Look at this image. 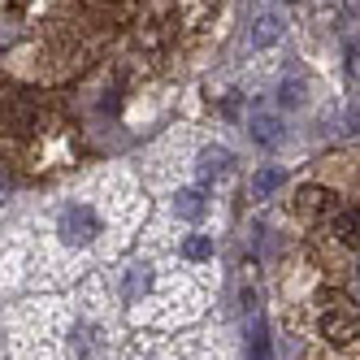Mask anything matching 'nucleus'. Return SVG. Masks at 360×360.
I'll return each mask as SVG.
<instances>
[{
    "instance_id": "9d476101",
    "label": "nucleus",
    "mask_w": 360,
    "mask_h": 360,
    "mask_svg": "<svg viewBox=\"0 0 360 360\" xmlns=\"http://www.w3.org/2000/svg\"><path fill=\"white\" fill-rule=\"evenodd\" d=\"M334 235H339L343 243H360V213L356 209L339 213V217H334Z\"/></svg>"
},
{
    "instance_id": "0eeeda50",
    "label": "nucleus",
    "mask_w": 360,
    "mask_h": 360,
    "mask_svg": "<svg viewBox=\"0 0 360 360\" xmlns=\"http://www.w3.org/2000/svg\"><path fill=\"white\" fill-rule=\"evenodd\" d=\"M282 183H287V169H274V165H269V169H261V174L252 178L248 195H252V200H265V195H274V191H278Z\"/></svg>"
},
{
    "instance_id": "39448f33",
    "label": "nucleus",
    "mask_w": 360,
    "mask_h": 360,
    "mask_svg": "<svg viewBox=\"0 0 360 360\" xmlns=\"http://www.w3.org/2000/svg\"><path fill=\"white\" fill-rule=\"evenodd\" d=\"M148 287H152V269H148V265L126 269V278H122V300H126V304H135V300L148 295Z\"/></svg>"
},
{
    "instance_id": "4468645a",
    "label": "nucleus",
    "mask_w": 360,
    "mask_h": 360,
    "mask_svg": "<svg viewBox=\"0 0 360 360\" xmlns=\"http://www.w3.org/2000/svg\"><path fill=\"white\" fill-rule=\"evenodd\" d=\"M278 100H282V105H287V109H300V105H304V83H300V79H291V83H282Z\"/></svg>"
},
{
    "instance_id": "ddd939ff",
    "label": "nucleus",
    "mask_w": 360,
    "mask_h": 360,
    "mask_svg": "<svg viewBox=\"0 0 360 360\" xmlns=\"http://www.w3.org/2000/svg\"><path fill=\"white\" fill-rule=\"evenodd\" d=\"M9 122H13V131H18V135H31V131H35V109L27 105V100H18Z\"/></svg>"
},
{
    "instance_id": "6e6552de",
    "label": "nucleus",
    "mask_w": 360,
    "mask_h": 360,
    "mask_svg": "<svg viewBox=\"0 0 360 360\" xmlns=\"http://www.w3.org/2000/svg\"><path fill=\"white\" fill-rule=\"evenodd\" d=\"M174 213L187 217V221H200L204 213H209V204H204V191H178L174 195Z\"/></svg>"
},
{
    "instance_id": "9b49d317",
    "label": "nucleus",
    "mask_w": 360,
    "mask_h": 360,
    "mask_svg": "<svg viewBox=\"0 0 360 360\" xmlns=\"http://www.w3.org/2000/svg\"><path fill=\"white\" fill-rule=\"evenodd\" d=\"M248 343H252V360H269V334H265V321H261V317L252 321Z\"/></svg>"
},
{
    "instance_id": "7ed1b4c3",
    "label": "nucleus",
    "mask_w": 360,
    "mask_h": 360,
    "mask_svg": "<svg viewBox=\"0 0 360 360\" xmlns=\"http://www.w3.org/2000/svg\"><path fill=\"white\" fill-rule=\"evenodd\" d=\"M230 165H235V157H230V148H217V143H209V148H200V157H195V169H200V178H221Z\"/></svg>"
},
{
    "instance_id": "2eb2a0df",
    "label": "nucleus",
    "mask_w": 360,
    "mask_h": 360,
    "mask_svg": "<svg viewBox=\"0 0 360 360\" xmlns=\"http://www.w3.org/2000/svg\"><path fill=\"white\" fill-rule=\"evenodd\" d=\"M347 131H352V135H360V100L347 109Z\"/></svg>"
},
{
    "instance_id": "423d86ee",
    "label": "nucleus",
    "mask_w": 360,
    "mask_h": 360,
    "mask_svg": "<svg viewBox=\"0 0 360 360\" xmlns=\"http://www.w3.org/2000/svg\"><path fill=\"white\" fill-rule=\"evenodd\" d=\"M295 204H300L304 213H326V209H334V204H339V195L326 191V187H300Z\"/></svg>"
},
{
    "instance_id": "f8f14e48",
    "label": "nucleus",
    "mask_w": 360,
    "mask_h": 360,
    "mask_svg": "<svg viewBox=\"0 0 360 360\" xmlns=\"http://www.w3.org/2000/svg\"><path fill=\"white\" fill-rule=\"evenodd\" d=\"M183 256H187V261H209V256H213V239L209 235H191L183 243Z\"/></svg>"
},
{
    "instance_id": "f03ea898",
    "label": "nucleus",
    "mask_w": 360,
    "mask_h": 360,
    "mask_svg": "<svg viewBox=\"0 0 360 360\" xmlns=\"http://www.w3.org/2000/svg\"><path fill=\"white\" fill-rule=\"evenodd\" d=\"M321 334H326L330 343H356L360 317H356V313H343V308H334V313L321 317Z\"/></svg>"
},
{
    "instance_id": "1a4fd4ad",
    "label": "nucleus",
    "mask_w": 360,
    "mask_h": 360,
    "mask_svg": "<svg viewBox=\"0 0 360 360\" xmlns=\"http://www.w3.org/2000/svg\"><path fill=\"white\" fill-rule=\"evenodd\" d=\"M252 135H256V143L274 148V143L282 139V122H278L274 113H252Z\"/></svg>"
},
{
    "instance_id": "20e7f679",
    "label": "nucleus",
    "mask_w": 360,
    "mask_h": 360,
    "mask_svg": "<svg viewBox=\"0 0 360 360\" xmlns=\"http://www.w3.org/2000/svg\"><path fill=\"white\" fill-rule=\"evenodd\" d=\"M278 39H282V18L278 13H261V18L252 22V31H248V44L252 48H269Z\"/></svg>"
},
{
    "instance_id": "f257e3e1",
    "label": "nucleus",
    "mask_w": 360,
    "mask_h": 360,
    "mask_svg": "<svg viewBox=\"0 0 360 360\" xmlns=\"http://www.w3.org/2000/svg\"><path fill=\"white\" fill-rule=\"evenodd\" d=\"M57 230H61V239L70 248H83V243H91L100 235V217H96L91 204H70L61 213V221H57Z\"/></svg>"
}]
</instances>
